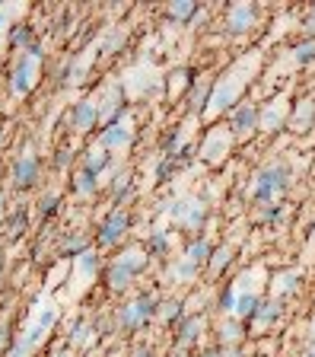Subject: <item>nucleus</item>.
Returning a JSON list of instances; mask_svg holds the SVG:
<instances>
[{"mask_svg":"<svg viewBox=\"0 0 315 357\" xmlns=\"http://www.w3.org/2000/svg\"><path fill=\"white\" fill-rule=\"evenodd\" d=\"M39 211H42V217H51L58 211V198H54V195H45V198L39 201Z\"/></svg>","mask_w":315,"mask_h":357,"instance_id":"obj_35","label":"nucleus"},{"mask_svg":"<svg viewBox=\"0 0 315 357\" xmlns=\"http://www.w3.org/2000/svg\"><path fill=\"white\" fill-rule=\"evenodd\" d=\"M159 316L172 322V319H179V316H182V303H179V300H166V303H159Z\"/></svg>","mask_w":315,"mask_h":357,"instance_id":"obj_29","label":"nucleus"},{"mask_svg":"<svg viewBox=\"0 0 315 357\" xmlns=\"http://www.w3.org/2000/svg\"><path fill=\"white\" fill-rule=\"evenodd\" d=\"M309 338H312V345H315V319H312V325H309Z\"/></svg>","mask_w":315,"mask_h":357,"instance_id":"obj_40","label":"nucleus"},{"mask_svg":"<svg viewBox=\"0 0 315 357\" xmlns=\"http://www.w3.org/2000/svg\"><path fill=\"white\" fill-rule=\"evenodd\" d=\"M0 137H3V131H0Z\"/></svg>","mask_w":315,"mask_h":357,"instance_id":"obj_43","label":"nucleus"},{"mask_svg":"<svg viewBox=\"0 0 315 357\" xmlns=\"http://www.w3.org/2000/svg\"><path fill=\"white\" fill-rule=\"evenodd\" d=\"M303 278L299 274V268H290V271H283L277 281H274V300H281V297H287V293H293L296 291V281Z\"/></svg>","mask_w":315,"mask_h":357,"instance_id":"obj_19","label":"nucleus"},{"mask_svg":"<svg viewBox=\"0 0 315 357\" xmlns=\"http://www.w3.org/2000/svg\"><path fill=\"white\" fill-rule=\"evenodd\" d=\"M230 258H232V252L223 246V249H216V252H214V258H210V268H214V271H220V268H223L226 262H230Z\"/></svg>","mask_w":315,"mask_h":357,"instance_id":"obj_33","label":"nucleus"},{"mask_svg":"<svg viewBox=\"0 0 315 357\" xmlns=\"http://www.w3.org/2000/svg\"><path fill=\"white\" fill-rule=\"evenodd\" d=\"M290 189V166L283 160H271L267 166H261L252 179V204L255 208H271V204H281L283 191Z\"/></svg>","mask_w":315,"mask_h":357,"instance_id":"obj_1","label":"nucleus"},{"mask_svg":"<svg viewBox=\"0 0 315 357\" xmlns=\"http://www.w3.org/2000/svg\"><path fill=\"white\" fill-rule=\"evenodd\" d=\"M131 144V128L125 122H115V125H105L99 131V147L105 150H125Z\"/></svg>","mask_w":315,"mask_h":357,"instance_id":"obj_9","label":"nucleus"},{"mask_svg":"<svg viewBox=\"0 0 315 357\" xmlns=\"http://www.w3.org/2000/svg\"><path fill=\"white\" fill-rule=\"evenodd\" d=\"M23 230H26V211L17 208L13 214H10V220H7V236H19Z\"/></svg>","mask_w":315,"mask_h":357,"instance_id":"obj_27","label":"nucleus"},{"mask_svg":"<svg viewBox=\"0 0 315 357\" xmlns=\"http://www.w3.org/2000/svg\"><path fill=\"white\" fill-rule=\"evenodd\" d=\"M242 86L239 84H216L214 86V96H210V102H214V108H226L236 102V96H239Z\"/></svg>","mask_w":315,"mask_h":357,"instance_id":"obj_18","label":"nucleus"},{"mask_svg":"<svg viewBox=\"0 0 315 357\" xmlns=\"http://www.w3.org/2000/svg\"><path fill=\"white\" fill-rule=\"evenodd\" d=\"M147 249H150V255H166V249H169V236H166L163 230H156L153 236H150Z\"/></svg>","mask_w":315,"mask_h":357,"instance_id":"obj_25","label":"nucleus"},{"mask_svg":"<svg viewBox=\"0 0 315 357\" xmlns=\"http://www.w3.org/2000/svg\"><path fill=\"white\" fill-rule=\"evenodd\" d=\"M134 357H150V351L147 348H137V351H134Z\"/></svg>","mask_w":315,"mask_h":357,"instance_id":"obj_39","label":"nucleus"},{"mask_svg":"<svg viewBox=\"0 0 315 357\" xmlns=\"http://www.w3.org/2000/svg\"><path fill=\"white\" fill-rule=\"evenodd\" d=\"M236 297H239L236 291H226L223 297H220V307H223L226 313H232V309H236Z\"/></svg>","mask_w":315,"mask_h":357,"instance_id":"obj_36","label":"nucleus"},{"mask_svg":"<svg viewBox=\"0 0 315 357\" xmlns=\"http://www.w3.org/2000/svg\"><path fill=\"white\" fill-rule=\"evenodd\" d=\"M315 125V99H303L290 112V128L293 131H309Z\"/></svg>","mask_w":315,"mask_h":357,"instance_id":"obj_13","label":"nucleus"},{"mask_svg":"<svg viewBox=\"0 0 315 357\" xmlns=\"http://www.w3.org/2000/svg\"><path fill=\"white\" fill-rule=\"evenodd\" d=\"M108 163H112V153H108L105 147H99V144H96V147H90L86 150V157H83V169H90V173H105L108 169Z\"/></svg>","mask_w":315,"mask_h":357,"instance_id":"obj_14","label":"nucleus"},{"mask_svg":"<svg viewBox=\"0 0 315 357\" xmlns=\"http://www.w3.org/2000/svg\"><path fill=\"white\" fill-rule=\"evenodd\" d=\"M128 185H131V173H118L115 182H112V195H115V198H121V189H128Z\"/></svg>","mask_w":315,"mask_h":357,"instance_id":"obj_34","label":"nucleus"},{"mask_svg":"<svg viewBox=\"0 0 315 357\" xmlns=\"http://www.w3.org/2000/svg\"><path fill=\"white\" fill-rule=\"evenodd\" d=\"M261 125V112H258L255 102H239V106H232L230 112V128L236 134H249Z\"/></svg>","mask_w":315,"mask_h":357,"instance_id":"obj_6","label":"nucleus"},{"mask_svg":"<svg viewBox=\"0 0 315 357\" xmlns=\"http://www.w3.org/2000/svg\"><path fill=\"white\" fill-rule=\"evenodd\" d=\"M303 35H306V39H315V7H309L306 17H303Z\"/></svg>","mask_w":315,"mask_h":357,"instance_id":"obj_32","label":"nucleus"},{"mask_svg":"<svg viewBox=\"0 0 315 357\" xmlns=\"http://www.w3.org/2000/svg\"><path fill=\"white\" fill-rule=\"evenodd\" d=\"M10 42L17 45V48L23 45V48L29 51V48L35 45V42H32V29H29V26H13V29H10Z\"/></svg>","mask_w":315,"mask_h":357,"instance_id":"obj_23","label":"nucleus"},{"mask_svg":"<svg viewBox=\"0 0 315 357\" xmlns=\"http://www.w3.org/2000/svg\"><path fill=\"white\" fill-rule=\"evenodd\" d=\"M156 300L150 297V293H143V297H137L134 303H128L121 313H118V325L125 329V332H134V329H141L143 322H150V316H156Z\"/></svg>","mask_w":315,"mask_h":357,"instance_id":"obj_3","label":"nucleus"},{"mask_svg":"<svg viewBox=\"0 0 315 357\" xmlns=\"http://www.w3.org/2000/svg\"><path fill=\"white\" fill-rule=\"evenodd\" d=\"M143 268V252H128V255H121V258H115L112 265H108V284L115 287V291H121V287H128V284L134 281V274L141 271Z\"/></svg>","mask_w":315,"mask_h":357,"instance_id":"obj_4","label":"nucleus"},{"mask_svg":"<svg viewBox=\"0 0 315 357\" xmlns=\"http://www.w3.org/2000/svg\"><path fill=\"white\" fill-rule=\"evenodd\" d=\"M239 335H242L239 322H232V319H230V322H223V335H220L223 341H230V345H232V341H239Z\"/></svg>","mask_w":315,"mask_h":357,"instance_id":"obj_31","label":"nucleus"},{"mask_svg":"<svg viewBox=\"0 0 315 357\" xmlns=\"http://www.w3.org/2000/svg\"><path fill=\"white\" fill-rule=\"evenodd\" d=\"M290 55H293V61H296L299 67L315 64V39H303V42H296L290 48Z\"/></svg>","mask_w":315,"mask_h":357,"instance_id":"obj_20","label":"nucleus"},{"mask_svg":"<svg viewBox=\"0 0 315 357\" xmlns=\"http://www.w3.org/2000/svg\"><path fill=\"white\" fill-rule=\"evenodd\" d=\"M204 332V319L201 316H191L179 325V335H175V345H191V341H198V335Z\"/></svg>","mask_w":315,"mask_h":357,"instance_id":"obj_15","label":"nucleus"},{"mask_svg":"<svg viewBox=\"0 0 315 357\" xmlns=\"http://www.w3.org/2000/svg\"><path fill=\"white\" fill-rule=\"evenodd\" d=\"M306 242H312V246H315V220L309 224V230H306Z\"/></svg>","mask_w":315,"mask_h":357,"instance_id":"obj_38","label":"nucleus"},{"mask_svg":"<svg viewBox=\"0 0 315 357\" xmlns=\"http://www.w3.org/2000/svg\"><path fill=\"white\" fill-rule=\"evenodd\" d=\"M0 26H3V17H0Z\"/></svg>","mask_w":315,"mask_h":357,"instance_id":"obj_42","label":"nucleus"},{"mask_svg":"<svg viewBox=\"0 0 315 357\" xmlns=\"http://www.w3.org/2000/svg\"><path fill=\"white\" fill-rule=\"evenodd\" d=\"M204 357H236V351H232V348H226V351H210V354H204Z\"/></svg>","mask_w":315,"mask_h":357,"instance_id":"obj_37","label":"nucleus"},{"mask_svg":"<svg viewBox=\"0 0 315 357\" xmlns=\"http://www.w3.org/2000/svg\"><path fill=\"white\" fill-rule=\"evenodd\" d=\"M39 61H42V48H39V45H32V48L17 61L13 74H10V90L17 93V96H26V93L32 90L35 74H39Z\"/></svg>","mask_w":315,"mask_h":357,"instance_id":"obj_2","label":"nucleus"},{"mask_svg":"<svg viewBox=\"0 0 315 357\" xmlns=\"http://www.w3.org/2000/svg\"><path fill=\"white\" fill-rule=\"evenodd\" d=\"M128 214L125 211H112V214L105 217V224L99 226V236H96V242H99L102 249H108V246H115L121 236H125V230H128Z\"/></svg>","mask_w":315,"mask_h":357,"instance_id":"obj_7","label":"nucleus"},{"mask_svg":"<svg viewBox=\"0 0 315 357\" xmlns=\"http://www.w3.org/2000/svg\"><path fill=\"white\" fill-rule=\"evenodd\" d=\"M210 255H214V249H210L207 240H191L188 249H185V258H188L194 268H201L204 262H210Z\"/></svg>","mask_w":315,"mask_h":357,"instance_id":"obj_16","label":"nucleus"},{"mask_svg":"<svg viewBox=\"0 0 315 357\" xmlns=\"http://www.w3.org/2000/svg\"><path fill=\"white\" fill-rule=\"evenodd\" d=\"M61 252H64V255H67V252H77V255H83V252H86V240L80 236V233H67L64 242H61Z\"/></svg>","mask_w":315,"mask_h":357,"instance_id":"obj_24","label":"nucleus"},{"mask_svg":"<svg viewBox=\"0 0 315 357\" xmlns=\"http://www.w3.org/2000/svg\"><path fill=\"white\" fill-rule=\"evenodd\" d=\"M10 179H13V185H17V189H32L35 179H39V160H35L32 153H23V157L13 163V173H10Z\"/></svg>","mask_w":315,"mask_h":357,"instance_id":"obj_8","label":"nucleus"},{"mask_svg":"<svg viewBox=\"0 0 315 357\" xmlns=\"http://www.w3.org/2000/svg\"><path fill=\"white\" fill-rule=\"evenodd\" d=\"M175 278V281H191V278H194V274H198V268L191 265L188 258H185V262H179V265H172V271H169Z\"/></svg>","mask_w":315,"mask_h":357,"instance_id":"obj_28","label":"nucleus"},{"mask_svg":"<svg viewBox=\"0 0 315 357\" xmlns=\"http://www.w3.org/2000/svg\"><path fill=\"white\" fill-rule=\"evenodd\" d=\"M96 268H99V255L86 249L83 255H80V271H83V274H96Z\"/></svg>","mask_w":315,"mask_h":357,"instance_id":"obj_30","label":"nucleus"},{"mask_svg":"<svg viewBox=\"0 0 315 357\" xmlns=\"http://www.w3.org/2000/svg\"><path fill=\"white\" fill-rule=\"evenodd\" d=\"M252 23H255V7L252 3H232L226 10V29L230 32H245V29H252Z\"/></svg>","mask_w":315,"mask_h":357,"instance_id":"obj_10","label":"nucleus"},{"mask_svg":"<svg viewBox=\"0 0 315 357\" xmlns=\"http://www.w3.org/2000/svg\"><path fill=\"white\" fill-rule=\"evenodd\" d=\"M0 208H3V195H0Z\"/></svg>","mask_w":315,"mask_h":357,"instance_id":"obj_41","label":"nucleus"},{"mask_svg":"<svg viewBox=\"0 0 315 357\" xmlns=\"http://www.w3.org/2000/svg\"><path fill=\"white\" fill-rule=\"evenodd\" d=\"M258 307H261V300H258L255 293H239V297H236V309H232V313L239 316V319H255Z\"/></svg>","mask_w":315,"mask_h":357,"instance_id":"obj_21","label":"nucleus"},{"mask_svg":"<svg viewBox=\"0 0 315 357\" xmlns=\"http://www.w3.org/2000/svg\"><path fill=\"white\" fill-rule=\"evenodd\" d=\"M96 122H99V106L77 102V106L70 108V125H74L77 131H90V128H96Z\"/></svg>","mask_w":315,"mask_h":357,"instance_id":"obj_11","label":"nucleus"},{"mask_svg":"<svg viewBox=\"0 0 315 357\" xmlns=\"http://www.w3.org/2000/svg\"><path fill=\"white\" fill-rule=\"evenodd\" d=\"M281 313H283L281 300H261V307H258V313H255V322L267 329V325H274L281 319Z\"/></svg>","mask_w":315,"mask_h":357,"instance_id":"obj_17","label":"nucleus"},{"mask_svg":"<svg viewBox=\"0 0 315 357\" xmlns=\"http://www.w3.org/2000/svg\"><path fill=\"white\" fill-rule=\"evenodd\" d=\"M194 13H198V7H194V3H172V7H169V17L179 19V23H188Z\"/></svg>","mask_w":315,"mask_h":357,"instance_id":"obj_26","label":"nucleus"},{"mask_svg":"<svg viewBox=\"0 0 315 357\" xmlns=\"http://www.w3.org/2000/svg\"><path fill=\"white\" fill-rule=\"evenodd\" d=\"M96 189H99V175L80 166V173L74 175V191H77V195H92Z\"/></svg>","mask_w":315,"mask_h":357,"instance_id":"obj_22","label":"nucleus"},{"mask_svg":"<svg viewBox=\"0 0 315 357\" xmlns=\"http://www.w3.org/2000/svg\"><path fill=\"white\" fill-rule=\"evenodd\" d=\"M169 214H172V220L179 226H185V230H198L201 220H204V204L194 198H185V201H175L172 208H169Z\"/></svg>","mask_w":315,"mask_h":357,"instance_id":"obj_5","label":"nucleus"},{"mask_svg":"<svg viewBox=\"0 0 315 357\" xmlns=\"http://www.w3.org/2000/svg\"><path fill=\"white\" fill-rule=\"evenodd\" d=\"M283 122H290V112H287L283 99H274L271 106L261 112V125H258V128H265V131H277Z\"/></svg>","mask_w":315,"mask_h":357,"instance_id":"obj_12","label":"nucleus"}]
</instances>
